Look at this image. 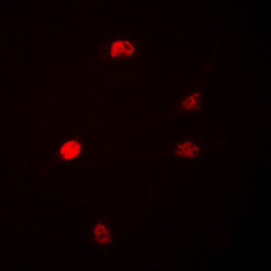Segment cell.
I'll list each match as a JSON object with an SVG mask.
<instances>
[{
	"label": "cell",
	"instance_id": "obj_1",
	"mask_svg": "<svg viewBox=\"0 0 271 271\" xmlns=\"http://www.w3.org/2000/svg\"><path fill=\"white\" fill-rule=\"evenodd\" d=\"M83 154V144L76 140H69L60 146L59 156L64 160H73Z\"/></svg>",
	"mask_w": 271,
	"mask_h": 271
},
{
	"label": "cell",
	"instance_id": "obj_2",
	"mask_svg": "<svg viewBox=\"0 0 271 271\" xmlns=\"http://www.w3.org/2000/svg\"><path fill=\"white\" fill-rule=\"evenodd\" d=\"M136 53V45L129 41H115L110 46L111 59H119V57H129Z\"/></svg>",
	"mask_w": 271,
	"mask_h": 271
},
{
	"label": "cell",
	"instance_id": "obj_3",
	"mask_svg": "<svg viewBox=\"0 0 271 271\" xmlns=\"http://www.w3.org/2000/svg\"><path fill=\"white\" fill-rule=\"evenodd\" d=\"M175 154H177L178 156L193 159V157H195L196 155L200 154V148H198L194 142L185 140V141H182L178 144L177 150H175Z\"/></svg>",
	"mask_w": 271,
	"mask_h": 271
},
{
	"label": "cell",
	"instance_id": "obj_4",
	"mask_svg": "<svg viewBox=\"0 0 271 271\" xmlns=\"http://www.w3.org/2000/svg\"><path fill=\"white\" fill-rule=\"evenodd\" d=\"M94 237L99 244H109L110 243V232L105 224L99 223L94 227Z\"/></svg>",
	"mask_w": 271,
	"mask_h": 271
},
{
	"label": "cell",
	"instance_id": "obj_5",
	"mask_svg": "<svg viewBox=\"0 0 271 271\" xmlns=\"http://www.w3.org/2000/svg\"><path fill=\"white\" fill-rule=\"evenodd\" d=\"M200 92H195V94L190 95L187 98H185L182 101V107L185 109L186 111H194L198 109V101H200Z\"/></svg>",
	"mask_w": 271,
	"mask_h": 271
}]
</instances>
